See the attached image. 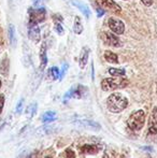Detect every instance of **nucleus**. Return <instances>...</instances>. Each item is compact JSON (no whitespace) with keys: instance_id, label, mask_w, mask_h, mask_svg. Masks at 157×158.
Returning <instances> with one entry per match:
<instances>
[{"instance_id":"obj_7","label":"nucleus","mask_w":157,"mask_h":158,"mask_svg":"<svg viewBox=\"0 0 157 158\" xmlns=\"http://www.w3.org/2000/svg\"><path fill=\"white\" fill-rule=\"evenodd\" d=\"M87 92V88L85 86H76V87L71 88L69 92L66 94L65 99H68V98H76V99H79V98H82L84 96V94Z\"/></svg>"},{"instance_id":"obj_16","label":"nucleus","mask_w":157,"mask_h":158,"mask_svg":"<svg viewBox=\"0 0 157 158\" xmlns=\"http://www.w3.org/2000/svg\"><path fill=\"white\" fill-rule=\"evenodd\" d=\"M105 59L110 64H118V57L116 54L112 53L111 51H105Z\"/></svg>"},{"instance_id":"obj_25","label":"nucleus","mask_w":157,"mask_h":158,"mask_svg":"<svg viewBox=\"0 0 157 158\" xmlns=\"http://www.w3.org/2000/svg\"><path fill=\"white\" fill-rule=\"evenodd\" d=\"M66 156H67V158H76V154L72 150L68 148L67 152H66Z\"/></svg>"},{"instance_id":"obj_6","label":"nucleus","mask_w":157,"mask_h":158,"mask_svg":"<svg viewBox=\"0 0 157 158\" xmlns=\"http://www.w3.org/2000/svg\"><path fill=\"white\" fill-rule=\"evenodd\" d=\"M108 24H109L110 29L114 33H116V35H123L124 31H125V24L121 19L111 17V19H109Z\"/></svg>"},{"instance_id":"obj_32","label":"nucleus","mask_w":157,"mask_h":158,"mask_svg":"<svg viewBox=\"0 0 157 158\" xmlns=\"http://www.w3.org/2000/svg\"><path fill=\"white\" fill-rule=\"evenodd\" d=\"M1 84H2L1 83V80H0V88H1Z\"/></svg>"},{"instance_id":"obj_13","label":"nucleus","mask_w":157,"mask_h":158,"mask_svg":"<svg viewBox=\"0 0 157 158\" xmlns=\"http://www.w3.org/2000/svg\"><path fill=\"white\" fill-rule=\"evenodd\" d=\"M9 68H10V60H9L8 55H4L2 58L1 63H0V73L4 77H6L9 73Z\"/></svg>"},{"instance_id":"obj_29","label":"nucleus","mask_w":157,"mask_h":158,"mask_svg":"<svg viewBox=\"0 0 157 158\" xmlns=\"http://www.w3.org/2000/svg\"><path fill=\"white\" fill-rule=\"evenodd\" d=\"M23 102H24V100L23 99H21V101H19V103L17 104V108H16V112L17 113H19L22 111V106H23Z\"/></svg>"},{"instance_id":"obj_17","label":"nucleus","mask_w":157,"mask_h":158,"mask_svg":"<svg viewBox=\"0 0 157 158\" xmlns=\"http://www.w3.org/2000/svg\"><path fill=\"white\" fill-rule=\"evenodd\" d=\"M81 151L84 154H96L98 152V148L93 144H85L81 148Z\"/></svg>"},{"instance_id":"obj_23","label":"nucleus","mask_w":157,"mask_h":158,"mask_svg":"<svg viewBox=\"0 0 157 158\" xmlns=\"http://www.w3.org/2000/svg\"><path fill=\"white\" fill-rule=\"evenodd\" d=\"M55 31L58 33L59 35H63L64 33H65V30H64V28H63V26H61V24H59V23L55 24Z\"/></svg>"},{"instance_id":"obj_19","label":"nucleus","mask_w":157,"mask_h":158,"mask_svg":"<svg viewBox=\"0 0 157 158\" xmlns=\"http://www.w3.org/2000/svg\"><path fill=\"white\" fill-rule=\"evenodd\" d=\"M56 119V113L52 112V111H48V112L44 113L43 116H42V122L43 123H50Z\"/></svg>"},{"instance_id":"obj_9","label":"nucleus","mask_w":157,"mask_h":158,"mask_svg":"<svg viewBox=\"0 0 157 158\" xmlns=\"http://www.w3.org/2000/svg\"><path fill=\"white\" fill-rule=\"evenodd\" d=\"M147 132L150 135H156L157 133V108L153 109L151 113V116L149 119V129H147Z\"/></svg>"},{"instance_id":"obj_33","label":"nucleus","mask_w":157,"mask_h":158,"mask_svg":"<svg viewBox=\"0 0 157 158\" xmlns=\"http://www.w3.org/2000/svg\"><path fill=\"white\" fill-rule=\"evenodd\" d=\"M45 158H53V157H51V156H48V157H45Z\"/></svg>"},{"instance_id":"obj_22","label":"nucleus","mask_w":157,"mask_h":158,"mask_svg":"<svg viewBox=\"0 0 157 158\" xmlns=\"http://www.w3.org/2000/svg\"><path fill=\"white\" fill-rule=\"evenodd\" d=\"M59 75H60V73H59V70L57 67H52L50 69V77H52V80L59 79Z\"/></svg>"},{"instance_id":"obj_5","label":"nucleus","mask_w":157,"mask_h":158,"mask_svg":"<svg viewBox=\"0 0 157 158\" xmlns=\"http://www.w3.org/2000/svg\"><path fill=\"white\" fill-rule=\"evenodd\" d=\"M96 2L103 10H108L110 12L116 13V14H119L122 12L121 6L113 0H96Z\"/></svg>"},{"instance_id":"obj_18","label":"nucleus","mask_w":157,"mask_h":158,"mask_svg":"<svg viewBox=\"0 0 157 158\" xmlns=\"http://www.w3.org/2000/svg\"><path fill=\"white\" fill-rule=\"evenodd\" d=\"M73 31L76 35H81L83 31V25H82V21L80 16L74 17V24H73Z\"/></svg>"},{"instance_id":"obj_27","label":"nucleus","mask_w":157,"mask_h":158,"mask_svg":"<svg viewBox=\"0 0 157 158\" xmlns=\"http://www.w3.org/2000/svg\"><path fill=\"white\" fill-rule=\"evenodd\" d=\"M96 11H97V15H98V17H101L102 15H105V10H103L102 8L96 9Z\"/></svg>"},{"instance_id":"obj_15","label":"nucleus","mask_w":157,"mask_h":158,"mask_svg":"<svg viewBox=\"0 0 157 158\" xmlns=\"http://www.w3.org/2000/svg\"><path fill=\"white\" fill-rule=\"evenodd\" d=\"M79 125L85 127V128H88V129H92V130H99L100 129V125L96 122H93V121H81L79 122Z\"/></svg>"},{"instance_id":"obj_34","label":"nucleus","mask_w":157,"mask_h":158,"mask_svg":"<svg viewBox=\"0 0 157 158\" xmlns=\"http://www.w3.org/2000/svg\"><path fill=\"white\" fill-rule=\"evenodd\" d=\"M125 1H126V0H125Z\"/></svg>"},{"instance_id":"obj_21","label":"nucleus","mask_w":157,"mask_h":158,"mask_svg":"<svg viewBox=\"0 0 157 158\" xmlns=\"http://www.w3.org/2000/svg\"><path fill=\"white\" fill-rule=\"evenodd\" d=\"M109 73L113 77H124L126 74V71L124 69H118V68H110Z\"/></svg>"},{"instance_id":"obj_30","label":"nucleus","mask_w":157,"mask_h":158,"mask_svg":"<svg viewBox=\"0 0 157 158\" xmlns=\"http://www.w3.org/2000/svg\"><path fill=\"white\" fill-rule=\"evenodd\" d=\"M53 19H55V21H59V22H63V16L59 14H55L53 15Z\"/></svg>"},{"instance_id":"obj_1","label":"nucleus","mask_w":157,"mask_h":158,"mask_svg":"<svg viewBox=\"0 0 157 158\" xmlns=\"http://www.w3.org/2000/svg\"><path fill=\"white\" fill-rule=\"evenodd\" d=\"M128 104V100L125 96L118 93H113L107 99V108L112 113H119L125 110Z\"/></svg>"},{"instance_id":"obj_3","label":"nucleus","mask_w":157,"mask_h":158,"mask_svg":"<svg viewBox=\"0 0 157 158\" xmlns=\"http://www.w3.org/2000/svg\"><path fill=\"white\" fill-rule=\"evenodd\" d=\"M129 84V81L127 79H105L101 82V88L105 92H111V90H115L118 88H124Z\"/></svg>"},{"instance_id":"obj_24","label":"nucleus","mask_w":157,"mask_h":158,"mask_svg":"<svg viewBox=\"0 0 157 158\" xmlns=\"http://www.w3.org/2000/svg\"><path fill=\"white\" fill-rule=\"evenodd\" d=\"M67 70H68V64H64V66H63V70H61V73H60V75H59V79H63L64 77V75H65V73L67 72Z\"/></svg>"},{"instance_id":"obj_8","label":"nucleus","mask_w":157,"mask_h":158,"mask_svg":"<svg viewBox=\"0 0 157 158\" xmlns=\"http://www.w3.org/2000/svg\"><path fill=\"white\" fill-rule=\"evenodd\" d=\"M102 41L105 45H110V46H115L118 48L119 46V40L116 35H114L111 32H103L102 33Z\"/></svg>"},{"instance_id":"obj_28","label":"nucleus","mask_w":157,"mask_h":158,"mask_svg":"<svg viewBox=\"0 0 157 158\" xmlns=\"http://www.w3.org/2000/svg\"><path fill=\"white\" fill-rule=\"evenodd\" d=\"M141 1H142V3L147 6H150L153 4V0H141Z\"/></svg>"},{"instance_id":"obj_4","label":"nucleus","mask_w":157,"mask_h":158,"mask_svg":"<svg viewBox=\"0 0 157 158\" xmlns=\"http://www.w3.org/2000/svg\"><path fill=\"white\" fill-rule=\"evenodd\" d=\"M45 9L40 8V9H32L30 8L28 10V14H29V25H34V24L41 23L45 19Z\"/></svg>"},{"instance_id":"obj_26","label":"nucleus","mask_w":157,"mask_h":158,"mask_svg":"<svg viewBox=\"0 0 157 158\" xmlns=\"http://www.w3.org/2000/svg\"><path fill=\"white\" fill-rule=\"evenodd\" d=\"M4 106V96L0 95V114L2 113V109H3Z\"/></svg>"},{"instance_id":"obj_10","label":"nucleus","mask_w":157,"mask_h":158,"mask_svg":"<svg viewBox=\"0 0 157 158\" xmlns=\"http://www.w3.org/2000/svg\"><path fill=\"white\" fill-rule=\"evenodd\" d=\"M28 37L35 43H38L40 41V28L38 27L37 24L29 25V27H28Z\"/></svg>"},{"instance_id":"obj_12","label":"nucleus","mask_w":157,"mask_h":158,"mask_svg":"<svg viewBox=\"0 0 157 158\" xmlns=\"http://www.w3.org/2000/svg\"><path fill=\"white\" fill-rule=\"evenodd\" d=\"M48 64V57H46V44L43 42L40 50V70H43Z\"/></svg>"},{"instance_id":"obj_14","label":"nucleus","mask_w":157,"mask_h":158,"mask_svg":"<svg viewBox=\"0 0 157 158\" xmlns=\"http://www.w3.org/2000/svg\"><path fill=\"white\" fill-rule=\"evenodd\" d=\"M71 2H72V4H73L74 6H76V8H78L79 10L83 13L84 16H85L86 19H88V17L90 16V11H89V9H88L87 6H85V4L76 1V0H71Z\"/></svg>"},{"instance_id":"obj_2","label":"nucleus","mask_w":157,"mask_h":158,"mask_svg":"<svg viewBox=\"0 0 157 158\" xmlns=\"http://www.w3.org/2000/svg\"><path fill=\"white\" fill-rule=\"evenodd\" d=\"M145 123V113L143 110H138L134 112L127 119V126L134 131H138L142 129Z\"/></svg>"},{"instance_id":"obj_31","label":"nucleus","mask_w":157,"mask_h":158,"mask_svg":"<svg viewBox=\"0 0 157 158\" xmlns=\"http://www.w3.org/2000/svg\"><path fill=\"white\" fill-rule=\"evenodd\" d=\"M39 2H40V0H35V3H39Z\"/></svg>"},{"instance_id":"obj_11","label":"nucleus","mask_w":157,"mask_h":158,"mask_svg":"<svg viewBox=\"0 0 157 158\" xmlns=\"http://www.w3.org/2000/svg\"><path fill=\"white\" fill-rule=\"evenodd\" d=\"M88 56H89V48L84 46L82 48L81 53H80V56H79V64L81 67V69H84L87 64V60H88Z\"/></svg>"},{"instance_id":"obj_20","label":"nucleus","mask_w":157,"mask_h":158,"mask_svg":"<svg viewBox=\"0 0 157 158\" xmlns=\"http://www.w3.org/2000/svg\"><path fill=\"white\" fill-rule=\"evenodd\" d=\"M9 39H10V42L12 44V46L14 48L15 44H16V37H15V28L13 25L9 26Z\"/></svg>"}]
</instances>
